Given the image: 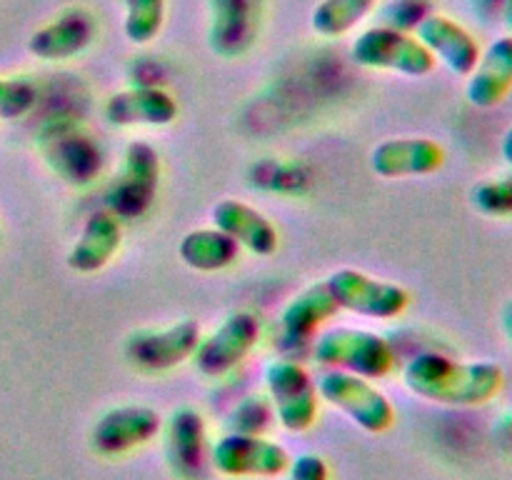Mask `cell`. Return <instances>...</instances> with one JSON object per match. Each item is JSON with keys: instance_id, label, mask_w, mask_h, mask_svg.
<instances>
[{"instance_id": "7402d4cb", "label": "cell", "mask_w": 512, "mask_h": 480, "mask_svg": "<svg viewBox=\"0 0 512 480\" xmlns=\"http://www.w3.org/2000/svg\"><path fill=\"white\" fill-rule=\"evenodd\" d=\"M340 313L325 280L295 293L280 310V333L288 343H310Z\"/></svg>"}, {"instance_id": "ac0fdd59", "label": "cell", "mask_w": 512, "mask_h": 480, "mask_svg": "<svg viewBox=\"0 0 512 480\" xmlns=\"http://www.w3.org/2000/svg\"><path fill=\"white\" fill-rule=\"evenodd\" d=\"M120 248H123V223L110 210L100 208L83 220L65 255V265L78 275H95L113 263Z\"/></svg>"}, {"instance_id": "7c38bea8", "label": "cell", "mask_w": 512, "mask_h": 480, "mask_svg": "<svg viewBox=\"0 0 512 480\" xmlns=\"http://www.w3.org/2000/svg\"><path fill=\"white\" fill-rule=\"evenodd\" d=\"M165 418L145 403H123L108 408L90 430V448L100 458H120L145 448L163 433Z\"/></svg>"}, {"instance_id": "8992f818", "label": "cell", "mask_w": 512, "mask_h": 480, "mask_svg": "<svg viewBox=\"0 0 512 480\" xmlns=\"http://www.w3.org/2000/svg\"><path fill=\"white\" fill-rule=\"evenodd\" d=\"M265 393L273 405L275 423L288 433H305L320 413L318 380L303 363L293 358H275L265 365Z\"/></svg>"}, {"instance_id": "3957f363", "label": "cell", "mask_w": 512, "mask_h": 480, "mask_svg": "<svg viewBox=\"0 0 512 480\" xmlns=\"http://www.w3.org/2000/svg\"><path fill=\"white\" fill-rule=\"evenodd\" d=\"M313 355L328 370L385 380L398 368V350L385 335L350 325L323 328L313 340Z\"/></svg>"}, {"instance_id": "f1b7e54d", "label": "cell", "mask_w": 512, "mask_h": 480, "mask_svg": "<svg viewBox=\"0 0 512 480\" xmlns=\"http://www.w3.org/2000/svg\"><path fill=\"white\" fill-rule=\"evenodd\" d=\"M430 13V0H390L383 8V23L413 33Z\"/></svg>"}, {"instance_id": "484cf974", "label": "cell", "mask_w": 512, "mask_h": 480, "mask_svg": "<svg viewBox=\"0 0 512 480\" xmlns=\"http://www.w3.org/2000/svg\"><path fill=\"white\" fill-rule=\"evenodd\" d=\"M40 85L23 75H0V120H20L35 110Z\"/></svg>"}, {"instance_id": "4316f807", "label": "cell", "mask_w": 512, "mask_h": 480, "mask_svg": "<svg viewBox=\"0 0 512 480\" xmlns=\"http://www.w3.org/2000/svg\"><path fill=\"white\" fill-rule=\"evenodd\" d=\"M470 203L480 215L488 218H510L512 215V175L485 178L470 193Z\"/></svg>"}, {"instance_id": "5bb4252c", "label": "cell", "mask_w": 512, "mask_h": 480, "mask_svg": "<svg viewBox=\"0 0 512 480\" xmlns=\"http://www.w3.org/2000/svg\"><path fill=\"white\" fill-rule=\"evenodd\" d=\"M265 0H208V45L225 60L243 58L258 43Z\"/></svg>"}, {"instance_id": "7a4b0ae2", "label": "cell", "mask_w": 512, "mask_h": 480, "mask_svg": "<svg viewBox=\"0 0 512 480\" xmlns=\"http://www.w3.org/2000/svg\"><path fill=\"white\" fill-rule=\"evenodd\" d=\"M38 150L50 173L70 188H88L105 168V148L98 135L73 115H53L38 130Z\"/></svg>"}, {"instance_id": "ffe728a7", "label": "cell", "mask_w": 512, "mask_h": 480, "mask_svg": "<svg viewBox=\"0 0 512 480\" xmlns=\"http://www.w3.org/2000/svg\"><path fill=\"white\" fill-rule=\"evenodd\" d=\"M512 90V33L490 40L465 78V100L478 110H493Z\"/></svg>"}, {"instance_id": "cb8c5ba5", "label": "cell", "mask_w": 512, "mask_h": 480, "mask_svg": "<svg viewBox=\"0 0 512 480\" xmlns=\"http://www.w3.org/2000/svg\"><path fill=\"white\" fill-rule=\"evenodd\" d=\"M375 5L378 0H320L310 13V28L320 38H343L373 13Z\"/></svg>"}, {"instance_id": "ba28073f", "label": "cell", "mask_w": 512, "mask_h": 480, "mask_svg": "<svg viewBox=\"0 0 512 480\" xmlns=\"http://www.w3.org/2000/svg\"><path fill=\"white\" fill-rule=\"evenodd\" d=\"M330 295L340 310L370 320H395L410 308L413 295L405 285L378 278L360 268H335L325 278Z\"/></svg>"}, {"instance_id": "277c9868", "label": "cell", "mask_w": 512, "mask_h": 480, "mask_svg": "<svg viewBox=\"0 0 512 480\" xmlns=\"http://www.w3.org/2000/svg\"><path fill=\"white\" fill-rule=\"evenodd\" d=\"M160 175L163 165L155 145L148 140H130L105 188V210H110L120 223L143 220L158 200Z\"/></svg>"}, {"instance_id": "9c48e42d", "label": "cell", "mask_w": 512, "mask_h": 480, "mask_svg": "<svg viewBox=\"0 0 512 480\" xmlns=\"http://www.w3.org/2000/svg\"><path fill=\"white\" fill-rule=\"evenodd\" d=\"M263 340V320L253 310H235L225 315L218 328L203 335L195 348L193 363L200 375L220 380L245 363Z\"/></svg>"}, {"instance_id": "d4e9b609", "label": "cell", "mask_w": 512, "mask_h": 480, "mask_svg": "<svg viewBox=\"0 0 512 480\" xmlns=\"http://www.w3.org/2000/svg\"><path fill=\"white\" fill-rule=\"evenodd\" d=\"M123 35L133 45H150L160 35L168 15V0H120Z\"/></svg>"}, {"instance_id": "4fadbf2b", "label": "cell", "mask_w": 512, "mask_h": 480, "mask_svg": "<svg viewBox=\"0 0 512 480\" xmlns=\"http://www.w3.org/2000/svg\"><path fill=\"white\" fill-rule=\"evenodd\" d=\"M163 450L173 475L180 480H205L213 470L210 465L208 423L200 410L175 408L163 423Z\"/></svg>"}, {"instance_id": "1f68e13d", "label": "cell", "mask_w": 512, "mask_h": 480, "mask_svg": "<svg viewBox=\"0 0 512 480\" xmlns=\"http://www.w3.org/2000/svg\"><path fill=\"white\" fill-rule=\"evenodd\" d=\"M500 158L505 160V165H510L512 168V125L505 130L503 138H500Z\"/></svg>"}, {"instance_id": "e0dca14e", "label": "cell", "mask_w": 512, "mask_h": 480, "mask_svg": "<svg viewBox=\"0 0 512 480\" xmlns=\"http://www.w3.org/2000/svg\"><path fill=\"white\" fill-rule=\"evenodd\" d=\"M180 105L170 90L160 85L138 83L115 90L103 105V118L113 128H168L178 120Z\"/></svg>"}, {"instance_id": "603a6c76", "label": "cell", "mask_w": 512, "mask_h": 480, "mask_svg": "<svg viewBox=\"0 0 512 480\" xmlns=\"http://www.w3.org/2000/svg\"><path fill=\"white\" fill-rule=\"evenodd\" d=\"M178 258L195 273H220L238 263L240 245L220 228L208 225V228L188 230L180 238Z\"/></svg>"}, {"instance_id": "30bf717a", "label": "cell", "mask_w": 512, "mask_h": 480, "mask_svg": "<svg viewBox=\"0 0 512 480\" xmlns=\"http://www.w3.org/2000/svg\"><path fill=\"white\" fill-rule=\"evenodd\" d=\"M290 450L278 440L258 433H225L210 448V465L223 478H283L288 470Z\"/></svg>"}, {"instance_id": "2e32d148", "label": "cell", "mask_w": 512, "mask_h": 480, "mask_svg": "<svg viewBox=\"0 0 512 480\" xmlns=\"http://www.w3.org/2000/svg\"><path fill=\"white\" fill-rule=\"evenodd\" d=\"M368 165L383 180L425 178L443 168L445 148L425 135H398L375 143L370 148Z\"/></svg>"}, {"instance_id": "f546056e", "label": "cell", "mask_w": 512, "mask_h": 480, "mask_svg": "<svg viewBox=\"0 0 512 480\" xmlns=\"http://www.w3.org/2000/svg\"><path fill=\"white\" fill-rule=\"evenodd\" d=\"M283 480H330V465L318 453H300L290 460Z\"/></svg>"}, {"instance_id": "d6986e66", "label": "cell", "mask_w": 512, "mask_h": 480, "mask_svg": "<svg viewBox=\"0 0 512 480\" xmlns=\"http://www.w3.org/2000/svg\"><path fill=\"white\" fill-rule=\"evenodd\" d=\"M420 43L430 50L435 63L445 65L458 78H468L480 58V43L463 23L443 13H430L415 28Z\"/></svg>"}, {"instance_id": "83f0119b", "label": "cell", "mask_w": 512, "mask_h": 480, "mask_svg": "<svg viewBox=\"0 0 512 480\" xmlns=\"http://www.w3.org/2000/svg\"><path fill=\"white\" fill-rule=\"evenodd\" d=\"M273 420L275 413L268 395H248L230 413V430H235V433L265 435V430L273 425Z\"/></svg>"}, {"instance_id": "44dd1931", "label": "cell", "mask_w": 512, "mask_h": 480, "mask_svg": "<svg viewBox=\"0 0 512 480\" xmlns=\"http://www.w3.org/2000/svg\"><path fill=\"white\" fill-rule=\"evenodd\" d=\"M213 225L230 235L240 250H248L258 258H268L280 245V233L273 220L245 200H220L213 208Z\"/></svg>"}, {"instance_id": "6da1fadb", "label": "cell", "mask_w": 512, "mask_h": 480, "mask_svg": "<svg viewBox=\"0 0 512 480\" xmlns=\"http://www.w3.org/2000/svg\"><path fill=\"white\" fill-rule=\"evenodd\" d=\"M403 385L428 403L480 408L505 388V370L493 360H463L443 350H420L403 365Z\"/></svg>"}, {"instance_id": "9a60e30c", "label": "cell", "mask_w": 512, "mask_h": 480, "mask_svg": "<svg viewBox=\"0 0 512 480\" xmlns=\"http://www.w3.org/2000/svg\"><path fill=\"white\" fill-rule=\"evenodd\" d=\"M98 38V18L88 8H65L33 30L28 53L43 63H65L83 55Z\"/></svg>"}, {"instance_id": "4dcf8cb0", "label": "cell", "mask_w": 512, "mask_h": 480, "mask_svg": "<svg viewBox=\"0 0 512 480\" xmlns=\"http://www.w3.org/2000/svg\"><path fill=\"white\" fill-rule=\"evenodd\" d=\"M493 435H495V440L503 445V448L512 450V408L508 410V413L500 415V420L495 423V428H493Z\"/></svg>"}, {"instance_id": "52a82bcc", "label": "cell", "mask_w": 512, "mask_h": 480, "mask_svg": "<svg viewBox=\"0 0 512 480\" xmlns=\"http://www.w3.org/2000/svg\"><path fill=\"white\" fill-rule=\"evenodd\" d=\"M318 395L370 435L388 433L398 420V410L375 380L343 370H325L318 378Z\"/></svg>"}, {"instance_id": "d6a6232c", "label": "cell", "mask_w": 512, "mask_h": 480, "mask_svg": "<svg viewBox=\"0 0 512 480\" xmlns=\"http://www.w3.org/2000/svg\"><path fill=\"white\" fill-rule=\"evenodd\" d=\"M503 333L508 335V340L512 343V300L503 310Z\"/></svg>"}, {"instance_id": "836d02e7", "label": "cell", "mask_w": 512, "mask_h": 480, "mask_svg": "<svg viewBox=\"0 0 512 480\" xmlns=\"http://www.w3.org/2000/svg\"><path fill=\"white\" fill-rule=\"evenodd\" d=\"M500 15H503V23L508 25V30L512 33V0H503L500 3Z\"/></svg>"}, {"instance_id": "8fae6325", "label": "cell", "mask_w": 512, "mask_h": 480, "mask_svg": "<svg viewBox=\"0 0 512 480\" xmlns=\"http://www.w3.org/2000/svg\"><path fill=\"white\" fill-rule=\"evenodd\" d=\"M200 338L203 330L193 318L163 328H140L123 340V358L143 373H168L193 360Z\"/></svg>"}, {"instance_id": "5b68a950", "label": "cell", "mask_w": 512, "mask_h": 480, "mask_svg": "<svg viewBox=\"0 0 512 480\" xmlns=\"http://www.w3.org/2000/svg\"><path fill=\"white\" fill-rule=\"evenodd\" d=\"M350 60L365 70H385L403 78H425L435 70V58L420 43V38L408 30L378 23L355 35L350 43Z\"/></svg>"}]
</instances>
